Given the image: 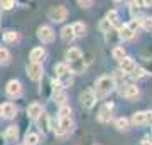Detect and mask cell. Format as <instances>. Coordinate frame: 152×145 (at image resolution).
Returning <instances> with one entry per match:
<instances>
[{"label": "cell", "mask_w": 152, "mask_h": 145, "mask_svg": "<svg viewBox=\"0 0 152 145\" xmlns=\"http://www.w3.org/2000/svg\"><path fill=\"white\" fill-rule=\"evenodd\" d=\"M115 88V79L112 78V76H102V78H98L96 83H95V95H96V98H105L107 95H110V93L113 91Z\"/></svg>", "instance_id": "6da1fadb"}, {"label": "cell", "mask_w": 152, "mask_h": 145, "mask_svg": "<svg viewBox=\"0 0 152 145\" xmlns=\"http://www.w3.org/2000/svg\"><path fill=\"white\" fill-rule=\"evenodd\" d=\"M68 17V10L63 5H54L49 9V19L53 22H63Z\"/></svg>", "instance_id": "7a4b0ae2"}, {"label": "cell", "mask_w": 152, "mask_h": 145, "mask_svg": "<svg viewBox=\"0 0 152 145\" xmlns=\"http://www.w3.org/2000/svg\"><path fill=\"white\" fill-rule=\"evenodd\" d=\"M27 74H29V78H31L32 81L42 79V74H44L42 64H41V63H31V64L27 66Z\"/></svg>", "instance_id": "3957f363"}, {"label": "cell", "mask_w": 152, "mask_h": 145, "mask_svg": "<svg viewBox=\"0 0 152 145\" xmlns=\"http://www.w3.org/2000/svg\"><path fill=\"white\" fill-rule=\"evenodd\" d=\"M80 100H81V105L85 108H93V105L96 103V95L93 90H85L80 95Z\"/></svg>", "instance_id": "277c9868"}, {"label": "cell", "mask_w": 152, "mask_h": 145, "mask_svg": "<svg viewBox=\"0 0 152 145\" xmlns=\"http://www.w3.org/2000/svg\"><path fill=\"white\" fill-rule=\"evenodd\" d=\"M37 36H39V39H41L42 42H46V44H49V42L54 41V31H53L49 26L39 27L37 29Z\"/></svg>", "instance_id": "5b68a950"}, {"label": "cell", "mask_w": 152, "mask_h": 145, "mask_svg": "<svg viewBox=\"0 0 152 145\" xmlns=\"http://www.w3.org/2000/svg\"><path fill=\"white\" fill-rule=\"evenodd\" d=\"M71 127H73V122H71V118L68 117V118H61V122H59V125L58 127H54V132H56V135H64V133H68L71 130Z\"/></svg>", "instance_id": "8992f818"}, {"label": "cell", "mask_w": 152, "mask_h": 145, "mask_svg": "<svg viewBox=\"0 0 152 145\" xmlns=\"http://www.w3.org/2000/svg\"><path fill=\"white\" fill-rule=\"evenodd\" d=\"M68 66H69V71L75 73V74H80V73H83V71L86 69V64H85L83 58H80V59H76V61H69Z\"/></svg>", "instance_id": "52a82bcc"}, {"label": "cell", "mask_w": 152, "mask_h": 145, "mask_svg": "<svg viewBox=\"0 0 152 145\" xmlns=\"http://www.w3.org/2000/svg\"><path fill=\"white\" fill-rule=\"evenodd\" d=\"M20 93H22V86H20L19 81L12 79V81L7 83V95H9V96H19Z\"/></svg>", "instance_id": "ba28073f"}, {"label": "cell", "mask_w": 152, "mask_h": 145, "mask_svg": "<svg viewBox=\"0 0 152 145\" xmlns=\"http://www.w3.org/2000/svg\"><path fill=\"white\" fill-rule=\"evenodd\" d=\"M112 108H113V105L112 103H107L102 110H100V113H98V120L102 122V123H107V122H110V118H112Z\"/></svg>", "instance_id": "9c48e42d"}, {"label": "cell", "mask_w": 152, "mask_h": 145, "mask_svg": "<svg viewBox=\"0 0 152 145\" xmlns=\"http://www.w3.org/2000/svg\"><path fill=\"white\" fill-rule=\"evenodd\" d=\"M120 95L125 98H129V100H132V98H137L139 96V88L134 85H127L122 88V91H120Z\"/></svg>", "instance_id": "30bf717a"}, {"label": "cell", "mask_w": 152, "mask_h": 145, "mask_svg": "<svg viewBox=\"0 0 152 145\" xmlns=\"http://www.w3.org/2000/svg\"><path fill=\"white\" fill-rule=\"evenodd\" d=\"M120 69L124 71V73H132V71L135 69L134 59H130V58H122L120 59Z\"/></svg>", "instance_id": "8fae6325"}, {"label": "cell", "mask_w": 152, "mask_h": 145, "mask_svg": "<svg viewBox=\"0 0 152 145\" xmlns=\"http://www.w3.org/2000/svg\"><path fill=\"white\" fill-rule=\"evenodd\" d=\"M17 113V108L12 105V103H5V105H2V117H5V118H14Z\"/></svg>", "instance_id": "7c38bea8"}, {"label": "cell", "mask_w": 152, "mask_h": 145, "mask_svg": "<svg viewBox=\"0 0 152 145\" xmlns=\"http://www.w3.org/2000/svg\"><path fill=\"white\" fill-rule=\"evenodd\" d=\"M42 113V106L39 105V103H31L27 108V115L31 117V118H37L39 115Z\"/></svg>", "instance_id": "4fadbf2b"}, {"label": "cell", "mask_w": 152, "mask_h": 145, "mask_svg": "<svg viewBox=\"0 0 152 145\" xmlns=\"http://www.w3.org/2000/svg\"><path fill=\"white\" fill-rule=\"evenodd\" d=\"M134 34H135V31H132L129 26H122L118 31V36L120 39H124V41H130L132 37H134Z\"/></svg>", "instance_id": "5bb4252c"}, {"label": "cell", "mask_w": 152, "mask_h": 145, "mask_svg": "<svg viewBox=\"0 0 152 145\" xmlns=\"http://www.w3.org/2000/svg\"><path fill=\"white\" fill-rule=\"evenodd\" d=\"M76 36L75 32H73V27L71 26H64L63 27V31H61V39L64 41V42H69V41H73Z\"/></svg>", "instance_id": "9a60e30c"}, {"label": "cell", "mask_w": 152, "mask_h": 145, "mask_svg": "<svg viewBox=\"0 0 152 145\" xmlns=\"http://www.w3.org/2000/svg\"><path fill=\"white\" fill-rule=\"evenodd\" d=\"M44 49L42 47H34L32 51H31V63H41V59L44 58Z\"/></svg>", "instance_id": "2e32d148"}, {"label": "cell", "mask_w": 152, "mask_h": 145, "mask_svg": "<svg viewBox=\"0 0 152 145\" xmlns=\"http://www.w3.org/2000/svg\"><path fill=\"white\" fill-rule=\"evenodd\" d=\"M37 127L42 130L44 133L49 130V117L46 115V113H41V115L37 117Z\"/></svg>", "instance_id": "e0dca14e"}, {"label": "cell", "mask_w": 152, "mask_h": 145, "mask_svg": "<svg viewBox=\"0 0 152 145\" xmlns=\"http://www.w3.org/2000/svg\"><path fill=\"white\" fill-rule=\"evenodd\" d=\"M80 58H83V52L78 47H71L66 51V59L68 61H76V59H80Z\"/></svg>", "instance_id": "ac0fdd59"}, {"label": "cell", "mask_w": 152, "mask_h": 145, "mask_svg": "<svg viewBox=\"0 0 152 145\" xmlns=\"http://www.w3.org/2000/svg\"><path fill=\"white\" fill-rule=\"evenodd\" d=\"M54 73L58 76H66L69 74V66H68V63H58V64L54 66Z\"/></svg>", "instance_id": "d6986e66"}, {"label": "cell", "mask_w": 152, "mask_h": 145, "mask_svg": "<svg viewBox=\"0 0 152 145\" xmlns=\"http://www.w3.org/2000/svg\"><path fill=\"white\" fill-rule=\"evenodd\" d=\"M17 135H19V128H17L15 125H10V127L5 130L4 137H5V140H15Z\"/></svg>", "instance_id": "ffe728a7"}, {"label": "cell", "mask_w": 152, "mask_h": 145, "mask_svg": "<svg viewBox=\"0 0 152 145\" xmlns=\"http://www.w3.org/2000/svg\"><path fill=\"white\" fill-rule=\"evenodd\" d=\"M132 123L135 125V127H142V125H145V113H144V111L135 113V115L132 117Z\"/></svg>", "instance_id": "44dd1931"}, {"label": "cell", "mask_w": 152, "mask_h": 145, "mask_svg": "<svg viewBox=\"0 0 152 145\" xmlns=\"http://www.w3.org/2000/svg\"><path fill=\"white\" fill-rule=\"evenodd\" d=\"M73 32H75V36H83L85 34V31H86V26L83 24V22H76V24H73Z\"/></svg>", "instance_id": "7402d4cb"}, {"label": "cell", "mask_w": 152, "mask_h": 145, "mask_svg": "<svg viewBox=\"0 0 152 145\" xmlns=\"http://www.w3.org/2000/svg\"><path fill=\"white\" fill-rule=\"evenodd\" d=\"M39 144V135L37 133H27L24 145H37Z\"/></svg>", "instance_id": "603a6c76"}, {"label": "cell", "mask_w": 152, "mask_h": 145, "mask_svg": "<svg viewBox=\"0 0 152 145\" xmlns=\"http://www.w3.org/2000/svg\"><path fill=\"white\" fill-rule=\"evenodd\" d=\"M10 61V52L5 47H0V64H9Z\"/></svg>", "instance_id": "cb8c5ba5"}, {"label": "cell", "mask_w": 152, "mask_h": 145, "mask_svg": "<svg viewBox=\"0 0 152 145\" xmlns=\"http://www.w3.org/2000/svg\"><path fill=\"white\" fill-rule=\"evenodd\" d=\"M112 56H113V59L120 61L122 58H125V49L122 47V46H117V47L112 51Z\"/></svg>", "instance_id": "d4e9b609"}, {"label": "cell", "mask_w": 152, "mask_h": 145, "mask_svg": "<svg viewBox=\"0 0 152 145\" xmlns=\"http://www.w3.org/2000/svg\"><path fill=\"white\" fill-rule=\"evenodd\" d=\"M105 34H107V41H112V42H115L117 39H120L118 31H115V29H112V27H110V29H108Z\"/></svg>", "instance_id": "484cf974"}, {"label": "cell", "mask_w": 152, "mask_h": 145, "mask_svg": "<svg viewBox=\"0 0 152 145\" xmlns=\"http://www.w3.org/2000/svg\"><path fill=\"white\" fill-rule=\"evenodd\" d=\"M17 39H19V34L14 32V31H9V32L4 34V41L5 42H15Z\"/></svg>", "instance_id": "4316f807"}, {"label": "cell", "mask_w": 152, "mask_h": 145, "mask_svg": "<svg viewBox=\"0 0 152 145\" xmlns=\"http://www.w3.org/2000/svg\"><path fill=\"white\" fill-rule=\"evenodd\" d=\"M140 26L144 27L145 31L151 32V31H152V17H142V19H140Z\"/></svg>", "instance_id": "83f0119b"}, {"label": "cell", "mask_w": 152, "mask_h": 145, "mask_svg": "<svg viewBox=\"0 0 152 145\" xmlns=\"http://www.w3.org/2000/svg\"><path fill=\"white\" fill-rule=\"evenodd\" d=\"M71 115V108L68 106V105H61V108H59V117L61 118H68Z\"/></svg>", "instance_id": "f1b7e54d"}, {"label": "cell", "mask_w": 152, "mask_h": 145, "mask_svg": "<svg viewBox=\"0 0 152 145\" xmlns=\"http://www.w3.org/2000/svg\"><path fill=\"white\" fill-rule=\"evenodd\" d=\"M115 127L118 130H125L127 127H129V120L127 118H118L117 122H115Z\"/></svg>", "instance_id": "f546056e"}, {"label": "cell", "mask_w": 152, "mask_h": 145, "mask_svg": "<svg viewBox=\"0 0 152 145\" xmlns=\"http://www.w3.org/2000/svg\"><path fill=\"white\" fill-rule=\"evenodd\" d=\"M117 19H118V12L117 10H110L108 14H107V20H108L110 24H115Z\"/></svg>", "instance_id": "4dcf8cb0"}, {"label": "cell", "mask_w": 152, "mask_h": 145, "mask_svg": "<svg viewBox=\"0 0 152 145\" xmlns=\"http://www.w3.org/2000/svg\"><path fill=\"white\" fill-rule=\"evenodd\" d=\"M14 5H15V0H0V7H2V9H5V10L12 9Z\"/></svg>", "instance_id": "1f68e13d"}, {"label": "cell", "mask_w": 152, "mask_h": 145, "mask_svg": "<svg viewBox=\"0 0 152 145\" xmlns=\"http://www.w3.org/2000/svg\"><path fill=\"white\" fill-rule=\"evenodd\" d=\"M64 100H66V95H64V93L58 91V93L54 95V101H56V105H64Z\"/></svg>", "instance_id": "d6a6232c"}, {"label": "cell", "mask_w": 152, "mask_h": 145, "mask_svg": "<svg viewBox=\"0 0 152 145\" xmlns=\"http://www.w3.org/2000/svg\"><path fill=\"white\" fill-rule=\"evenodd\" d=\"M132 76H134V78H144V76H145V71L142 69V68H137L135 66V69L132 71Z\"/></svg>", "instance_id": "836d02e7"}, {"label": "cell", "mask_w": 152, "mask_h": 145, "mask_svg": "<svg viewBox=\"0 0 152 145\" xmlns=\"http://www.w3.org/2000/svg\"><path fill=\"white\" fill-rule=\"evenodd\" d=\"M51 85H53L51 88H53V91H54V93L61 91V86H63V85H61L59 79H53V81H51Z\"/></svg>", "instance_id": "e575fe53"}, {"label": "cell", "mask_w": 152, "mask_h": 145, "mask_svg": "<svg viewBox=\"0 0 152 145\" xmlns=\"http://www.w3.org/2000/svg\"><path fill=\"white\" fill-rule=\"evenodd\" d=\"M78 2V5L80 7H85V9H88V7H91L93 0H76Z\"/></svg>", "instance_id": "d590c367"}, {"label": "cell", "mask_w": 152, "mask_h": 145, "mask_svg": "<svg viewBox=\"0 0 152 145\" xmlns=\"http://www.w3.org/2000/svg\"><path fill=\"white\" fill-rule=\"evenodd\" d=\"M110 26H112V24H110V22L107 20V19H105V20H102V24H100V31H103V32H107V31L110 29Z\"/></svg>", "instance_id": "8d00e7d4"}, {"label": "cell", "mask_w": 152, "mask_h": 145, "mask_svg": "<svg viewBox=\"0 0 152 145\" xmlns=\"http://www.w3.org/2000/svg\"><path fill=\"white\" fill-rule=\"evenodd\" d=\"M144 113H145V123L152 122V111H144Z\"/></svg>", "instance_id": "74e56055"}, {"label": "cell", "mask_w": 152, "mask_h": 145, "mask_svg": "<svg viewBox=\"0 0 152 145\" xmlns=\"http://www.w3.org/2000/svg\"><path fill=\"white\" fill-rule=\"evenodd\" d=\"M134 4L137 7H144V0H134Z\"/></svg>", "instance_id": "f35d334b"}, {"label": "cell", "mask_w": 152, "mask_h": 145, "mask_svg": "<svg viewBox=\"0 0 152 145\" xmlns=\"http://www.w3.org/2000/svg\"><path fill=\"white\" fill-rule=\"evenodd\" d=\"M144 7H152V0H144Z\"/></svg>", "instance_id": "ab89813d"}, {"label": "cell", "mask_w": 152, "mask_h": 145, "mask_svg": "<svg viewBox=\"0 0 152 145\" xmlns=\"http://www.w3.org/2000/svg\"><path fill=\"white\" fill-rule=\"evenodd\" d=\"M140 145H152V144H151V140H149V138H145V140H142Z\"/></svg>", "instance_id": "60d3db41"}, {"label": "cell", "mask_w": 152, "mask_h": 145, "mask_svg": "<svg viewBox=\"0 0 152 145\" xmlns=\"http://www.w3.org/2000/svg\"><path fill=\"white\" fill-rule=\"evenodd\" d=\"M113 2H117V4H118V2H124V0H113Z\"/></svg>", "instance_id": "b9f144b4"}, {"label": "cell", "mask_w": 152, "mask_h": 145, "mask_svg": "<svg viewBox=\"0 0 152 145\" xmlns=\"http://www.w3.org/2000/svg\"><path fill=\"white\" fill-rule=\"evenodd\" d=\"M0 117H2V106H0Z\"/></svg>", "instance_id": "7bdbcfd3"}]
</instances>
